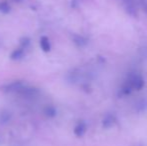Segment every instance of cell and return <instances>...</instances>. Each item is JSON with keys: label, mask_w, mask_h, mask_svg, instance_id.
Masks as SVG:
<instances>
[{"label": "cell", "mask_w": 147, "mask_h": 146, "mask_svg": "<svg viewBox=\"0 0 147 146\" xmlns=\"http://www.w3.org/2000/svg\"><path fill=\"white\" fill-rule=\"evenodd\" d=\"M115 121H116V119H115L114 115L113 114H107L106 116L104 117V119L102 120L103 128H110V127H112L113 125H114Z\"/></svg>", "instance_id": "3"}, {"label": "cell", "mask_w": 147, "mask_h": 146, "mask_svg": "<svg viewBox=\"0 0 147 146\" xmlns=\"http://www.w3.org/2000/svg\"><path fill=\"white\" fill-rule=\"evenodd\" d=\"M14 1H21V0H14Z\"/></svg>", "instance_id": "8"}, {"label": "cell", "mask_w": 147, "mask_h": 146, "mask_svg": "<svg viewBox=\"0 0 147 146\" xmlns=\"http://www.w3.org/2000/svg\"><path fill=\"white\" fill-rule=\"evenodd\" d=\"M40 46H41V48H42V50L45 51V52L50 51V49H51L50 41H49V39L47 38L46 36H42L40 38Z\"/></svg>", "instance_id": "4"}, {"label": "cell", "mask_w": 147, "mask_h": 146, "mask_svg": "<svg viewBox=\"0 0 147 146\" xmlns=\"http://www.w3.org/2000/svg\"><path fill=\"white\" fill-rule=\"evenodd\" d=\"M45 112H46V114L48 115V116H54L55 115V113H56V111H55V109L53 107H48L47 108V110L45 111Z\"/></svg>", "instance_id": "6"}, {"label": "cell", "mask_w": 147, "mask_h": 146, "mask_svg": "<svg viewBox=\"0 0 147 146\" xmlns=\"http://www.w3.org/2000/svg\"><path fill=\"white\" fill-rule=\"evenodd\" d=\"M0 11L5 12V13L10 11V6L8 5L7 2H0Z\"/></svg>", "instance_id": "5"}, {"label": "cell", "mask_w": 147, "mask_h": 146, "mask_svg": "<svg viewBox=\"0 0 147 146\" xmlns=\"http://www.w3.org/2000/svg\"><path fill=\"white\" fill-rule=\"evenodd\" d=\"M140 3H141L143 10L145 11V13L147 14V0H140Z\"/></svg>", "instance_id": "7"}, {"label": "cell", "mask_w": 147, "mask_h": 146, "mask_svg": "<svg viewBox=\"0 0 147 146\" xmlns=\"http://www.w3.org/2000/svg\"><path fill=\"white\" fill-rule=\"evenodd\" d=\"M132 76V82H133V88L134 90H141L142 88L145 85V81H144V78L142 77L139 74H131Z\"/></svg>", "instance_id": "1"}, {"label": "cell", "mask_w": 147, "mask_h": 146, "mask_svg": "<svg viewBox=\"0 0 147 146\" xmlns=\"http://www.w3.org/2000/svg\"><path fill=\"white\" fill-rule=\"evenodd\" d=\"M86 129H87V126H86L85 122H83V121H79V122L75 125V127H74L73 132H74V134H75V136L82 137L84 134H85Z\"/></svg>", "instance_id": "2"}]
</instances>
